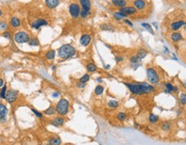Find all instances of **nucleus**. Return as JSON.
<instances>
[{"label":"nucleus","instance_id":"obj_1","mask_svg":"<svg viewBox=\"0 0 186 145\" xmlns=\"http://www.w3.org/2000/svg\"><path fill=\"white\" fill-rule=\"evenodd\" d=\"M125 85L128 87V89L131 91V93L135 94V95H140L142 93H147L149 92L154 91V88L152 85H149L147 84H128L125 83Z\"/></svg>","mask_w":186,"mask_h":145},{"label":"nucleus","instance_id":"obj_2","mask_svg":"<svg viewBox=\"0 0 186 145\" xmlns=\"http://www.w3.org/2000/svg\"><path fill=\"white\" fill-rule=\"evenodd\" d=\"M76 49L73 48V46L69 45V44H65V45L61 46V48H59V56L61 59H69V58L73 57V55H75Z\"/></svg>","mask_w":186,"mask_h":145},{"label":"nucleus","instance_id":"obj_3","mask_svg":"<svg viewBox=\"0 0 186 145\" xmlns=\"http://www.w3.org/2000/svg\"><path fill=\"white\" fill-rule=\"evenodd\" d=\"M68 109H69V102L65 98L60 100L56 106V111L60 115H65L68 111Z\"/></svg>","mask_w":186,"mask_h":145},{"label":"nucleus","instance_id":"obj_4","mask_svg":"<svg viewBox=\"0 0 186 145\" xmlns=\"http://www.w3.org/2000/svg\"><path fill=\"white\" fill-rule=\"evenodd\" d=\"M14 39L17 43H28V41L30 40L29 35L24 31H19V32L16 33L15 35H14Z\"/></svg>","mask_w":186,"mask_h":145},{"label":"nucleus","instance_id":"obj_5","mask_svg":"<svg viewBox=\"0 0 186 145\" xmlns=\"http://www.w3.org/2000/svg\"><path fill=\"white\" fill-rule=\"evenodd\" d=\"M146 73H147V79L150 81V83H152V84H157L158 82V73H157V72L154 69L148 68L147 71H146Z\"/></svg>","mask_w":186,"mask_h":145},{"label":"nucleus","instance_id":"obj_6","mask_svg":"<svg viewBox=\"0 0 186 145\" xmlns=\"http://www.w3.org/2000/svg\"><path fill=\"white\" fill-rule=\"evenodd\" d=\"M69 12L73 18H77L80 15V8L77 4H72L69 6Z\"/></svg>","mask_w":186,"mask_h":145},{"label":"nucleus","instance_id":"obj_7","mask_svg":"<svg viewBox=\"0 0 186 145\" xmlns=\"http://www.w3.org/2000/svg\"><path fill=\"white\" fill-rule=\"evenodd\" d=\"M17 98V92H16L14 90H10L6 92L5 93V99L7 100L9 103L15 102L16 99Z\"/></svg>","mask_w":186,"mask_h":145},{"label":"nucleus","instance_id":"obj_8","mask_svg":"<svg viewBox=\"0 0 186 145\" xmlns=\"http://www.w3.org/2000/svg\"><path fill=\"white\" fill-rule=\"evenodd\" d=\"M8 113V110L6 106L3 104H0V120L2 123H4L6 120V115Z\"/></svg>","mask_w":186,"mask_h":145},{"label":"nucleus","instance_id":"obj_9","mask_svg":"<svg viewBox=\"0 0 186 145\" xmlns=\"http://www.w3.org/2000/svg\"><path fill=\"white\" fill-rule=\"evenodd\" d=\"M120 11L122 13H124V14H126V15H133V14H135L136 13V9L134 7H132V6H129V7H126V6H124V7L121 8V10H120Z\"/></svg>","mask_w":186,"mask_h":145},{"label":"nucleus","instance_id":"obj_10","mask_svg":"<svg viewBox=\"0 0 186 145\" xmlns=\"http://www.w3.org/2000/svg\"><path fill=\"white\" fill-rule=\"evenodd\" d=\"M44 25H48V22L45 21L44 19H39V20L34 22L31 26H32V28H34V29L38 30V29H40V27L44 26Z\"/></svg>","mask_w":186,"mask_h":145},{"label":"nucleus","instance_id":"obj_11","mask_svg":"<svg viewBox=\"0 0 186 145\" xmlns=\"http://www.w3.org/2000/svg\"><path fill=\"white\" fill-rule=\"evenodd\" d=\"M91 41V35H83L80 38V43L83 46H88Z\"/></svg>","mask_w":186,"mask_h":145},{"label":"nucleus","instance_id":"obj_12","mask_svg":"<svg viewBox=\"0 0 186 145\" xmlns=\"http://www.w3.org/2000/svg\"><path fill=\"white\" fill-rule=\"evenodd\" d=\"M80 4L82 6V9L90 11L91 7V4L90 0H80Z\"/></svg>","mask_w":186,"mask_h":145},{"label":"nucleus","instance_id":"obj_13","mask_svg":"<svg viewBox=\"0 0 186 145\" xmlns=\"http://www.w3.org/2000/svg\"><path fill=\"white\" fill-rule=\"evenodd\" d=\"M133 4H134L135 8H137L138 10H142V9L146 7V4L144 0H135L133 2Z\"/></svg>","mask_w":186,"mask_h":145},{"label":"nucleus","instance_id":"obj_14","mask_svg":"<svg viewBox=\"0 0 186 145\" xmlns=\"http://www.w3.org/2000/svg\"><path fill=\"white\" fill-rule=\"evenodd\" d=\"M46 4L49 9H53L58 6L59 4V0H45Z\"/></svg>","mask_w":186,"mask_h":145},{"label":"nucleus","instance_id":"obj_15","mask_svg":"<svg viewBox=\"0 0 186 145\" xmlns=\"http://www.w3.org/2000/svg\"><path fill=\"white\" fill-rule=\"evenodd\" d=\"M185 24V23H184V21H178V22H175V23H172L171 25V30H178V29H180V28L182 27V26H184V25Z\"/></svg>","mask_w":186,"mask_h":145},{"label":"nucleus","instance_id":"obj_16","mask_svg":"<svg viewBox=\"0 0 186 145\" xmlns=\"http://www.w3.org/2000/svg\"><path fill=\"white\" fill-rule=\"evenodd\" d=\"M112 4L115 6H116V7H120V8L124 7L127 4L125 0H112Z\"/></svg>","mask_w":186,"mask_h":145},{"label":"nucleus","instance_id":"obj_17","mask_svg":"<svg viewBox=\"0 0 186 145\" xmlns=\"http://www.w3.org/2000/svg\"><path fill=\"white\" fill-rule=\"evenodd\" d=\"M10 24H11V26L14 28H17L20 26L21 24V22L20 20H19V18L17 17H12L11 18V20H10Z\"/></svg>","mask_w":186,"mask_h":145},{"label":"nucleus","instance_id":"obj_18","mask_svg":"<svg viewBox=\"0 0 186 145\" xmlns=\"http://www.w3.org/2000/svg\"><path fill=\"white\" fill-rule=\"evenodd\" d=\"M61 143V138L59 137H53V138H51L50 140L48 141V144H51V145H59Z\"/></svg>","mask_w":186,"mask_h":145},{"label":"nucleus","instance_id":"obj_19","mask_svg":"<svg viewBox=\"0 0 186 145\" xmlns=\"http://www.w3.org/2000/svg\"><path fill=\"white\" fill-rule=\"evenodd\" d=\"M171 39L173 42H178V41H180L182 39V35L179 33H173L171 35Z\"/></svg>","mask_w":186,"mask_h":145},{"label":"nucleus","instance_id":"obj_20","mask_svg":"<svg viewBox=\"0 0 186 145\" xmlns=\"http://www.w3.org/2000/svg\"><path fill=\"white\" fill-rule=\"evenodd\" d=\"M52 124L53 125H55V126H58V125H63L64 124V119L61 117H59V118H56L54 119V121H52Z\"/></svg>","mask_w":186,"mask_h":145},{"label":"nucleus","instance_id":"obj_21","mask_svg":"<svg viewBox=\"0 0 186 145\" xmlns=\"http://www.w3.org/2000/svg\"><path fill=\"white\" fill-rule=\"evenodd\" d=\"M146 54H147V52H146L145 49H140L138 51V53H137V57L140 59V60H141V59H143V58L146 57Z\"/></svg>","mask_w":186,"mask_h":145},{"label":"nucleus","instance_id":"obj_22","mask_svg":"<svg viewBox=\"0 0 186 145\" xmlns=\"http://www.w3.org/2000/svg\"><path fill=\"white\" fill-rule=\"evenodd\" d=\"M114 17H115V18H116V20H121L122 18H125L126 17H127V15L124 14V13L121 12V11H119V12L115 13V14H114Z\"/></svg>","mask_w":186,"mask_h":145},{"label":"nucleus","instance_id":"obj_23","mask_svg":"<svg viewBox=\"0 0 186 145\" xmlns=\"http://www.w3.org/2000/svg\"><path fill=\"white\" fill-rule=\"evenodd\" d=\"M47 58H48V60H53V58L55 57V51L54 50H50V51H48L47 53V55H46Z\"/></svg>","mask_w":186,"mask_h":145},{"label":"nucleus","instance_id":"obj_24","mask_svg":"<svg viewBox=\"0 0 186 145\" xmlns=\"http://www.w3.org/2000/svg\"><path fill=\"white\" fill-rule=\"evenodd\" d=\"M86 68H87V70H88L89 72H95V71L97 70V66H96L94 63H90V64L87 65Z\"/></svg>","mask_w":186,"mask_h":145},{"label":"nucleus","instance_id":"obj_25","mask_svg":"<svg viewBox=\"0 0 186 145\" xmlns=\"http://www.w3.org/2000/svg\"><path fill=\"white\" fill-rule=\"evenodd\" d=\"M54 112H55V109H54L53 106H50L48 109H47V110L44 111V113L47 114V115H53Z\"/></svg>","mask_w":186,"mask_h":145},{"label":"nucleus","instance_id":"obj_26","mask_svg":"<svg viewBox=\"0 0 186 145\" xmlns=\"http://www.w3.org/2000/svg\"><path fill=\"white\" fill-rule=\"evenodd\" d=\"M142 26H143L146 30H147L149 31V32L151 33V34H153L154 35V30H153V28H152V26L150 24H148V23H142Z\"/></svg>","mask_w":186,"mask_h":145},{"label":"nucleus","instance_id":"obj_27","mask_svg":"<svg viewBox=\"0 0 186 145\" xmlns=\"http://www.w3.org/2000/svg\"><path fill=\"white\" fill-rule=\"evenodd\" d=\"M103 92V87L102 86V85H97V86L96 87L95 93L97 94V95H100V94H102Z\"/></svg>","mask_w":186,"mask_h":145},{"label":"nucleus","instance_id":"obj_28","mask_svg":"<svg viewBox=\"0 0 186 145\" xmlns=\"http://www.w3.org/2000/svg\"><path fill=\"white\" fill-rule=\"evenodd\" d=\"M158 120V116L154 115V114H151V115L149 116V121H150V123H156L157 121Z\"/></svg>","mask_w":186,"mask_h":145},{"label":"nucleus","instance_id":"obj_29","mask_svg":"<svg viewBox=\"0 0 186 145\" xmlns=\"http://www.w3.org/2000/svg\"><path fill=\"white\" fill-rule=\"evenodd\" d=\"M28 44L29 46H38L39 45V42L36 38H33V39H30L28 41Z\"/></svg>","mask_w":186,"mask_h":145},{"label":"nucleus","instance_id":"obj_30","mask_svg":"<svg viewBox=\"0 0 186 145\" xmlns=\"http://www.w3.org/2000/svg\"><path fill=\"white\" fill-rule=\"evenodd\" d=\"M166 90L169 91L170 93H171V92H172V91H177V88L175 87V86H173V85H171V84H170V83H167V84H166Z\"/></svg>","mask_w":186,"mask_h":145},{"label":"nucleus","instance_id":"obj_31","mask_svg":"<svg viewBox=\"0 0 186 145\" xmlns=\"http://www.w3.org/2000/svg\"><path fill=\"white\" fill-rule=\"evenodd\" d=\"M109 106L111 108H116L118 106V102L116 101V100H110L109 102Z\"/></svg>","mask_w":186,"mask_h":145},{"label":"nucleus","instance_id":"obj_32","mask_svg":"<svg viewBox=\"0 0 186 145\" xmlns=\"http://www.w3.org/2000/svg\"><path fill=\"white\" fill-rule=\"evenodd\" d=\"M162 129L163 130H169L171 129V124L169 122H165L162 124Z\"/></svg>","mask_w":186,"mask_h":145},{"label":"nucleus","instance_id":"obj_33","mask_svg":"<svg viewBox=\"0 0 186 145\" xmlns=\"http://www.w3.org/2000/svg\"><path fill=\"white\" fill-rule=\"evenodd\" d=\"M101 29L103 30H114L113 28L111 27V25L109 24H102L101 25Z\"/></svg>","mask_w":186,"mask_h":145},{"label":"nucleus","instance_id":"obj_34","mask_svg":"<svg viewBox=\"0 0 186 145\" xmlns=\"http://www.w3.org/2000/svg\"><path fill=\"white\" fill-rule=\"evenodd\" d=\"M6 89H7V87H6V85H4V87H3L2 91H1V93H0V98H5V93H6Z\"/></svg>","mask_w":186,"mask_h":145},{"label":"nucleus","instance_id":"obj_35","mask_svg":"<svg viewBox=\"0 0 186 145\" xmlns=\"http://www.w3.org/2000/svg\"><path fill=\"white\" fill-rule=\"evenodd\" d=\"M89 80H90V76H89L88 74H85L83 76V77H82L80 79V82H82V83H86Z\"/></svg>","mask_w":186,"mask_h":145},{"label":"nucleus","instance_id":"obj_36","mask_svg":"<svg viewBox=\"0 0 186 145\" xmlns=\"http://www.w3.org/2000/svg\"><path fill=\"white\" fill-rule=\"evenodd\" d=\"M180 102L183 105H185L186 104V94L185 93H182L180 95Z\"/></svg>","mask_w":186,"mask_h":145},{"label":"nucleus","instance_id":"obj_37","mask_svg":"<svg viewBox=\"0 0 186 145\" xmlns=\"http://www.w3.org/2000/svg\"><path fill=\"white\" fill-rule=\"evenodd\" d=\"M126 117H127V116H126V114H125V113H123V112H120L118 115H117V118H118V119L120 121L125 120Z\"/></svg>","mask_w":186,"mask_h":145},{"label":"nucleus","instance_id":"obj_38","mask_svg":"<svg viewBox=\"0 0 186 145\" xmlns=\"http://www.w3.org/2000/svg\"><path fill=\"white\" fill-rule=\"evenodd\" d=\"M88 14H89V11H87V10H84V9H82V10H80V16H81V17L85 18L86 17L88 16Z\"/></svg>","mask_w":186,"mask_h":145},{"label":"nucleus","instance_id":"obj_39","mask_svg":"<svg viewBox=\"0 0 186 145\" xmlns=\"http://www.w3.org/2000/svg\"><path fill=\"white\" fill-rule=\"evenodd\" d=\"M139 61H140V59L137 57V55L136 56H133V57L131 58V62L133 63V64H137Z\"/></svg>","mask_w":186,"mask_h":145},{"label":"nucleus","instance_id":"obj_40","mask_svg":"<svg viewBox=\"0 0 186 145\" xmlns=\"http://www.w3.org/2000/svg\"><path fill=\"white\" fill-rule=\"evenodd\" d=\"M7 27H8V25L5 22H4V21L0 22V29H1V30H5V29H7Z\"/></svg>","mask_w":186,"mask_h":145},{"label":"nucleus","instance_id":"obj_41","mask_svg":"<svg viewBox=\"0 0 186 145\" xmlns=\"http://www.w3.org/2000/svg\"><path fill=\"white\" fill-rule=\"evenodd\" d=\"M31 111H32L33 112L35 113V115L37 116L38 118H42V114H41V113H40V112H39V111H36V110H35V109H33V108H31Z\"/></svg>","mask_w":186,"mask_h":145},{"label":"nucleus","instance_id":"obj_42","mask_svg":"<svg viewBox=\"0 0 186 145\" xmlns=\"http://www.w3.org/2000/svg\"><path fill=\"white\" fill-rule=\"evenodd\" d=\"M4 35V37H5L6 39H10V32H8V31L4 33V35Z\"/></svg>","mask_w":186,"mask_h":145},{"label":"nucleus","instance_id":"obj_43","mask_svg":"<svg viewBox=\"0 0 186 145\" xmlns=\"http://www.w3.org/2000/svg\"><path fill=\"white\" fill-rule=\"evenodd\" d=\"M85 83H82V82H79L78 84H77V86H78V88H83V87H85Z\"/></svg>","mask_w":186,"mask_h":145},{"label":"nucleus","instance_id":"obj_44","mask_svg":"<svg viewBox=\"0 0 186 145\" xmlns=\"http://www.w3.org/2000/svg\"><path fill=\"white\" fill-rule=\"evenodd\" d=\"M124 22H125V23H127V24L129 25V26H133V23H131V22H129L128 20H125Z\"/></svg>","mask_w":186,"mask_h":145},{"label":"nucleus","instance_id":"obj_45","mask_svg":"<svg viewBox=\"0 0 186 145\" xmlns=\"http://www.w3.org/2000/svg\"><path fill=\"white\" fill-rule=\"evenodd\" d=\"M116 61H121V60H123L122 57H116Z\"/></svg>","mask_w":186,"mask_h":145},{"label":"nucleus","instance_id":"obj_46","mask_svg":"<svg viewBox=\"0 0 186 145\" xmlns=\"http://www.w3.org/2000/svg\"><path fill=\"white\" fill-rule=\"evenodd\" d=\"M3 85H4V80L2 79H0V87H2Z\"/></svg>","mask_w":186,"mask_h":145},{"label":"nucleus","instance_id":"obj_47","mask_svg":"<svg viewBox=\"0 0 186 145\" xmlns=\"http://www.w3.org/2000/svg\"><path fill=\"white\" fill-rule=\"evenodd\" d=\"M53 97H54V98H57V97H59V93H53Z\"/></svg>","mask_w":186,"mask_h":145},{"label":"nucleus","instance_id":"obj_48","mask_svg":"<svg viewBox=\"0 0 186 145\" xmlns=\"http://www.w3.org/2000/svg\"><path fill=\"white\" fill-rule=\"evenodd\" d=\"M154 26H155L156 29H158V25H157V23H154Z\"/></svg>","mask_w":186,"mask_h":145},{"label":"nucleus","instance_id":"obj_49","mask_svg":"<svg viewBox=\"0 0 186 145\" xmlns=\"http://www.w3.org/2000/svg\"><path fill=\"white\" fill-rule=\"evenodd\" d=\"M1 15H2V11L0 10V17H1Z\"/></svg>","mask_w":186,"mask_h":145}]
</instances>
